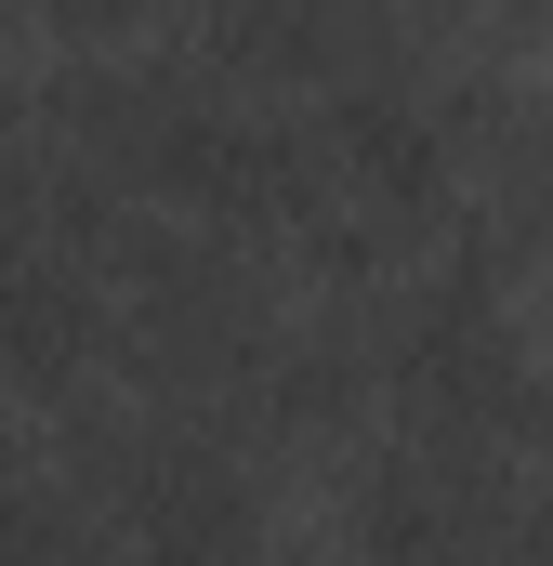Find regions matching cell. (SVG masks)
Here are the masks:
<instances>
[{
    "mask_svg": "<svg viewBox=\"0 0 553 566\" xmlns=\"http://www.w3.org/2000/svg\"><path fill=\"white\" fill-rule=\"evenodd\" d=\"M66 488L93 501L119 566H264V501H251V448H225L185 409H93Z\"/></svg>",
    "mask_w": 553,
    "mask_h": 566,
    "instance_id": "cell-1",
    "label": "cell"
},
{
    "mask_svg": "<svg viewBox=\"0 0 553 566\" xmlns=\"http://www.w3.org/2000/svg\"><path fill=\"white\" fill-rule=\"evenodd\" d=\"M53 27H80V40H119V27H145V13H171V0H40Z\"/></svg>",
    "mask_w": 553,
    "mask_h": 566,
    "instance_id": "cell-2",
    "label": "cell"
}]
</instances>
